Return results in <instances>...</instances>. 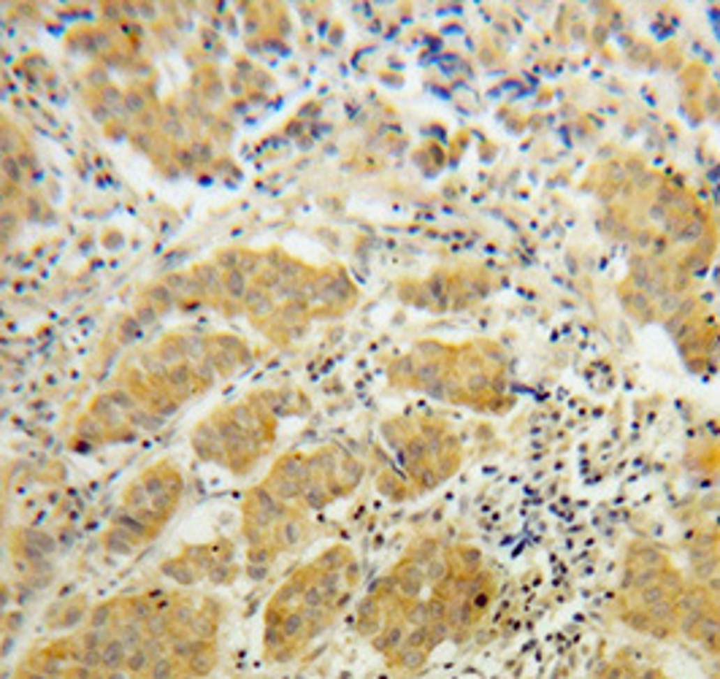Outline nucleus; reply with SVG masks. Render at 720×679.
<instances>
[{
	"label": "nucleus",
	"mask_w": 720,
	"mask_h": 679,
	"mask_svg": "<svg viewBox=\"0 0 720 679\" xmlns=\"http://www.w3.org/2000/svg\"><path fill=\"white\" fill-rule=\"evenodd\" d=\"M303 536H306V520L290 509L285 520H279L273 525V531L269 536V547L273 552H287V549H293V547L303 542Z\"/></svg>",
	"instance_id": "1"
},
{
	"label": "nucleus",
	"mask_w": 720,
	"mask_h": 679,
	"mask_svg": "<svg viewBox=\"0 0 720 679\" xmlns=\"http://www.w3.org/2000/svg\"><path fill=\"white\" fill-rule=\"evenodd\" d=\"M193 452L198 455L201 460H209V463H220V466H227V452L223 447V438L214 428L211 420L201 422L195 433H193Z\"/></svg>",
	"instance_id": "2"
},
{
	"label": "nucleus",
	"mask_w": 720,
	"mask_h": 679,
	"mask_svg": "<svg viewBox=\"0 0 720 679\" xmlns=\"http://www.w3.org/2000/svg\"><path fill=\"white\" fill-rule=\"evenodd\" d=\"M190 273H193V279H195V284L201 290V298L220 306L223 298H225V293H223V271L214 263H198Z\"/></svg>",
	"instance_id": "3"
},
{
	"label": "nucleus",
	"mask_w": 720,
	"mask_h": 679,
	"mask_svg": "<svg viewBox=\"0 0 720 679\" xmlns=\"http://www.w3.org/2000/svg\"><path fill=\"white\" fill-rule=\"evenodd\" d=\"M163 382H165V390H168L177 401H184V398L193 395L195 390H203L201 382H198L195 374H193V365H190V363H181V365L168 368Z\"/></svg>",
	"instance_id": "4"
},
{
	"label": "nucleus",
	"mask_w": 720,
	"mask_h": 679,
	"mask_svg": "<svg viewBox=\"0 0 720 679\" xmlns=\"http://www.w3.org/2000/svg\"><path fill=\"white\" fill-rule=\"evenodd\" d=\"M406 634H409V628H406L404 620L384 623L382 634L371 639V647H374L377 653H382L384 657H393L406 644Z\"/></svg>",
	"instance_id": "5"
},
{
	"label": "nucleus",
	"mask_w": 720,
	"mask_h": 679,
	"mask_svg": "<svg viewBox=\"0 0 720 679\" xmlns=\"http://www.w3.org/2000/svg\"><path fill=\"white\" fill-rule=\"evenodd\" d=\"M626 566H633V568H642V566L663 568V566H669V555H666L661 547H655V544L636 542V544H631L629 555H626Z\"/></svg>",
	"instance_id": "6"
},
{
	"label": "nucleus",
	"mask_w": 720,
	"mask_h": 679,
	"mask_svg": "<svg viewBox=\"0 0 720 679\" xmlns=\"http://www.w3.org/2000/svg\"><path fill=\"white\" fill-rule=\"evenodd\" d=\"M271 474L306 485V482H309V455H298V452L285 455L282 460H276V466L271 468Z\"/></svg>",
	"instance_id": "7"
},
{
	"label": "nucleus",
	"mask_w": 720,
	"mask_h": 679,
	"mask_svg": "<svg viewBox=\"0 0 720 679\" xmlns=\"http://www.w3.org/2000/svg\"><path fill=\"white\" fill-rule=\"evenodd\" d=\"M112 525L114 528H119V531H125V533H128L130 539H135L138 544H144L147 539H152V536H155V531L141 520L135 512H130V509H119V512L112 517Z\"/></svg>",
	"instance_id": "8"
},
{
	"label": "nucleus",
	"mask_w": 720,
	"mask_h": 679,
	"mask_svg": "<svg viewBox=\"0 0 720 679\" xmlns=\"http://www.w3.org/2000/svg\"><path fill=\"white\" fill-rule=\"evenodd\" d=\"M160 571L171 579V582H177V585H181V588H193L198 579H201V574L195 571V566L184 558V555H177V558H171V560H165L163 566H160Z\"/></svg>",
	"instance_id": "9"
},
{
	"label": "nucleus",
	"mask_w": 720,
	"mask_h": 679,
	"mask_svg": "<svg viewBox=\"0 0 720 679\" xmlns=\"http://www.w3.org/2000/svg\"><path fill=\"white\" fill-rule=\"evenodd\" d=\"M244 306H247V312L255 319H266V317H273V314H276V300L271 298L269 290H263V287H257V284H249V293H247V298H244Z\"/></svg>",
	"instance_id": "10"
},
{
	"label": "nucleus",
	"mask_w": 720,
	"mask_h": 679,
	"mask_svg": "<svg viewBox=\"0 0 720 679\" xmlns=\"http://www.w3.org/2000/svg\"><path fill=\"white\" fill-rule=\"evenodd\" d=\"M263 485L273 493V498L282 501V503H298V501H301V490H303V485H301V482H293V479H282V476H276V474H269V479H266Z\"/></svg>",
	"instance_id": "11"
},
{
	"label": "nucleus",
	"mask_w": 720,
	"mask_h": 679,
	"mask_svg": "<svg viewBox=\"0 0 720 679\" xmlns=\"http://www.w3.org/2000/svg\"><path fill=\"white\" fill-rule=\"evenodd\" d=\"M223 293H225V300L236 303V306H244V298L249 293V276L239 271H225L223 273Z\"/></svg>",
	"instance_id": "12"
},
{
	"label": "nucleus",
	"mask_w": 720,
	"mask_h": 679,
	"mask_svg": "<svg viewBox=\"0 0 720 679\" xmlns=\"http://www.w3.org/2000/svg\"><path fill=\"white\" fill-rule=\"evenodd\" d=\"M114 636H117L128 650L141 647V644H144V639H147L144 625H141V623H135V620H130V617H122V614H119V620L114 623Z\"/></svg>",
	"instance_id": "13"
},
{
	"label": "nucleus",
	"mask_w": 720,
	"mask_h": 679,
	"mask_svg": "<svg viewBox=\"0 0 720 679\" xmlns=\"http://www.w3.org/2000/svg\"><path fill=\"white\" fill-rule=\"evenodd\" d=\"M282 634H285V639H287L290 644H298V647H301V641H306V614H303L301 606L285 611Z\"/></svg>",
	"instance_id": "14"
},
{
	"label": "nucleus",
	"mask_w": 720,
	"mask_h": 679,
	"mask_svg": "<svg viewBox=\"0 0 720 679\" xmlns=\"http://www.w3.org/2000/svg\"><path fill=\"white\" fill-rule=\"evenodd\" d=\"M125 657H128V647L112 634L106 639V644L100 647V666H103V671L125 669Z\"/></svg>",
	"instance_id": "15"
},
{
	"label": "nucleus",
	"mask_w": 720,
	"mask_h": 679,
	"mask_svg": "<svg viewBox=\"0 0 720 679\" xmlns=\"http://www.w3.org/2000/svg\"><path fill=\"white\" fill-rule=\"evenodd\" d=\"M158 358L165 363V368H174L187 363V352H184V336H168L158 344Z\"/></svg>",
	"instance_id": "16"
},
{
	"label": "nucleus",
	"mask_w": 720,
	"mask_h": 679,
	"mask_svg": "<svg viewBox=\"0 0 720 679\" xmlns=\"http://www.w3.org/2000/svg\"><path fill=\"white\" fill-rule=\"evenodd\" d=\"M119 620L117 614V604H100V606H92L87 611V625L84 628H95V631H114V623Z\"/></svg>",
	"instance_id": "17"
},
{
	"label": "nucleus",
	"mask_w": 720,
	"mask_h": 679,
	"mask_svg": "<svg viewBox=\"0 0 720 679\" xmlns=\"http://www.w3.org/2000/svg\"><path fill=\"white\" fill-rule=\"evenodd\" d=\"M171 631L174 634H187L190 631V625H193V620L198 617V609L187 601V598H177V604H174V609H171Z\"/></svg>",
	"instance_id": "18"
},
{
	"label": "nucleus",
	"mask_w": 720,
	"mask_h": 679,
	"mask_svg": "<svg viewBox=\"0 0 720 679\" xmlns=\"http://www.w3.org/2000/svg\"><path fill=\"white\" fill-rule=\"evenodd\" d=\"M426 660H428V653L426 650H417V647H409V644H404L396 655L390 657V663L396 666V669H401V671H417V669H423L426 666Z\"/></svg>",
	"instance_id": "19"
},
{
	"label": "nucleus",
	"mask_w": 720,
	"mask_h": 679,
	"mask_svg": "<svg viewBox=\"0 0 720 679\" xmlns=\"http://www.w3.org/2000/svg\"><path fill=\"white\" fill-rule=\"evenodd\" d=\"M331 501H333V496H331V490H328L325 482H306L303 490H301V501H298V503H303L306 509H322V506H328Z\"/></svg>",
	"instance_id": "20"
},
{
	"label": "nucleus",
	"mask_w": 720,
	"mask_h": 679,
	"mask_svg": "<svg viewBox=\"0 0 720 679\" xmlns=\"http://www.w3.org/2000/svg\"><path fill=\"white\" fill-rule=\"evenodd\" d=\"M103 547H106V552H114V555H133L138 542L130 539L125 531H119V528H106V533H103Z\"/></svg>",
	"instance_id": "21"
},
{
	"label": "nucleus",
	"mask_w": 720,
	"mask_h": 679,
	"mask_svg": "<svg viewBox=\"0 0 720 679\" xmlns=\"http://www.w3.org/2000/svg\"><path fill=\"white\" fill-rule=\"evenodd\" d=\"M214 669H217V650L198 653V655H193L187 663H184V671H187V674H193L195 679L211 677V674H214Z\"/></svg>",
	"instance_id": "22"
},
{
	"label": "nucleus",
	"mask_w": 720,
	"mask_h": 679,
	"mask_svg": "<svg viewBox=\"0 0 720 679\" xmlns=\"http://www.w3.org/2000/svg\"><path fill=\"white\" fill-rule=\"evenodd\" d=\"M350 560H352V555H350L347 547H331L315 560V568H320V571H344L350 566Z\"/></svg>",
	"instance_id": "23"
},
{
	"label": "nucleus",
	"mask_w": 720,
	"mask_h": 679,
	"mask_svg": "<svg viewBox=\"0 0 720 679\" xmlns=\"http://www.w3.org/2000/svg\"><path fill=\"white\" fill-rule=\"evenodd\" d=\"M82 436H84V441L100 444V441L109 438V428H106L100 420H95L92 414H84V417L76 422V438H82Z\"/></svg>",
	"instance_id": "24"
},
{
	"label": "nucleus",
	"mask_w": 720,
	"mask_h": 679,
	"mask_svg": "<svg viewBox=\"0 0 720 679\" xmlns=\"http://www.w3.org/2000/svg\"><path fill=\"white\" fill-rule=\"evenodd\" d=\"M155 614V604L147 598V595H133V598H128L125 604H122V617H130L135 623H147L149 617Z\"/></svg>",
	"instance_id": "25"
},
{
	"label": "nucleus",
	"mask_w": 720,
	"mask_h": 679,
	"mask_svg": "<svg viewBox=\"0 0 720 679\" xmlns=\"http://www.w3.org/2000/svg\"><path fill=\"white\" fill-rule=\"evenodd\" d=\"M217 623H220V620H214V617H209V614L198 611V617L193 620V625H190L187 636H193V639H198V641H209V644H214V641H217V631H220V625H217Z\"/></svg>",
	"instance_id": "26"
},
{
	"label": "nucleus",
	"mask_w": 720,
	"mask_h": 679,
	"mask_svg": "<svg viewBox=\"0 0 720 679\" xmlns=\"http://www.w3.org/2000/svg\"><path fill=\"white\" fill-rule=\"evenodd\" d=\"M181 666L179 660H174L171 655H160L152 660V666H149V671H147V679H177L181 674Z\"/></svg>",
	"instance_id": "27"
},
{
	"label": "nucleus",
	"mask_w": 720,
	"mask_h": 679,
	"mask_svg": "<svg viewBox=\"0 0 720 679\" xmlns=\"http://www.w3.org/2000/svg\"><path fill=\"white\" fill-rule=\"evenodd\" d=\"M152 660H155V657L149 655V653L144 650V644H141V647H135V650H128V657H125V671H128L130 677H147V671H149Z\"/></svg>",
	"instance_id": "28"
},
{
	"label": "nucleus",
	"mask_w": 720,
	"mask_h": 679,
	"mask_svg": "<svg viewBox=\"0 0 720 679\" xmlns=\"http://www.w3.org/2000/svg\"><path fill=\"white\" fill-rule=\"evenodd\" d=\"M168 655L174 657V660H179L181 666L190 660V657L195 655V650H193V636L187 634H168Z\"/></svg>",
	"instance_id": "29"
},
{
	"label": "nucleus",
	"mask_w": 720,
	"mask_h": 679,
	"mask_svg": "<svg viewBox=\"0 0 720 679\" xmlns=\"http://www.w3.org/2000/svg\"><path fill=\"white\" fill-rule=\"evenodd\" d=\"M144 300L147 303H152L155 309H158L160 314H165L168 309H174L177 306V300H174V295H171V290L163 284V282H158V284H152V287H147V295H144Z\"/></svg>",
	"instance_id": "30"
},
{
	"label": "nucleus",
	"mask_w": 720,
	"mask_h": 679,
	"mask_svg": "<svg viewBox=\"0 0 720 679\" xmlns=\"http://www.w3.org/2000/svg\"><path fill=\"white\" fill-rule=\"evenodd\" d=\"M620 617H623V623L633 628L636 634H650V628H653V620H650V614L645 609H639V606H623L620 609Z\"/></svg>",
	"instance_id": "31"
},
{
	"label": "nucleus",
	"mask_w": 720,
	"mask_h": 679,
	"mask_svg": "<svg viewBox=\"0 0 720 679\" xmlns=\"http://www.w3.org/2000/svg\"><path fill=\"white\" fill-rule=\"evenodd\" d=\"M149 493H147V487L141 485V479L133 482V485H128V490L122 493V509H130V512H138V509H144V506H149Z\"/></svg>",
	"instance_id": "32"
},
{
	"label": "nucleus",
	"mask_w": 720,
	"mask_h": 679,
	"mask_svg": "<svg viewBox=\"0 0 720 679\" xmlns=\"http://www.w3.org/2000/svg\"><path fill=\"white\" fill-rule=\"evenodd\" d=\"M147 106H149L147 92H141V90L122 92V112L128 114V116H144V114H147Z\"/></svg>",
	"instance_id": "33"
},
{
	"label": "nucleus",
	"mask_w": 720,
	"mask_h": 679,
	"mask_svg": "<svg viewBox=\"0 0 720 679\" xmlns=\"http://www.w3.org/2000/svg\"><path fill=\"white\" fill-rule=\"evenodd\" d=\"M128 425L138 430H155L163 425V417H158L149 406H138L133 414L128 417Z\"/></svg>",
	"instance_id": "34"
},
{
	"label": "nucleus",
	"mask_w": 720,
	"mask_h": 679,
	"mask_svg": "<svg viewBox=\"0 0 720 679\" xmlns=\"http://www.w3.org/2000/svg\"><path fill=\"white\" fill-rule=\"evenodd\" d=\"M214 585H230L236 577H239V568L233 560H214V566L209 568V574H206Z\"/></svg>",
	"instance_id": "35"
},
{
	"label": "nucleus",
	"mask_w": 720,
	"mask_h": 679,
	"mask_svg": "<svg viewBox=\"0 0 720 679\" xmlns=\"http://www.w3.org/2000/svg\"><path fill=\"white\" fill-rule=\"evenodd\" d=\"M112 634L114 631H95V628H84V631H79L73 639H76V644H79L82 650H100V647L106 644V639H109Z\"/></svg>",
	"instance_id": "36"
},
{
	"label": "nucleus",
	"mask_w": 720,
	"mask_h": 679,
	"mask_svg": "<svg viewBox=\"0 0 720 679\" xmlns=\"http://www.w3.org/2000/svg\"><path fill=\"white\" fill-rule=\"evenodd\" d=\"M144 634L152 636V639H168V634H171V617L155 611V614L144 623Z\"/></svg>",
	"instance_id": "37"
},
{
	"label": "nucleus",
	"mask_w": 720,
	"mask_h": 679,
	"mask_svg": "<svg viewBox=\"0 0 720 679\" xmlns=\"http://www.w3.org/2000/svg\"><path fill=\"white\" fill-rule=\"evenodd\" d=\"M285 644H287V639L282 634V628L279 625H266V631H263V650H266V655H273Z\"/></svg>",
	"instance_id": "38"
},
{
	"label": "nucleus",
	"mask_w": 720,
	"mask_h": 679,
	"mask_svg": "<svg viewBox=\"0 0 720 679\" xmlns=\"http://www.w3.org/2000/svg\"><path fill=\"white\" fill-rule=\"evenodd\" d=\"M66 611V617L57 623V628H76L79 623H84L87 620V609L82 606V604H70V606H63Z\"/></svg>",
	"instance_id": "39"
},
{
	"label": "nucleus",
	"mask_w": 720,
	"mask_h": 679,
	"mask_svg": "<svg viewBox=\"0 0 720 679\" xmlns=\"http://www.w3.org/2000/svg\"><path fill=\"white\" fill-rule=\"evenodd\" d=\"M133 317L138 319V325L141 328H149V325H155L158 322V317H160V312L152 306V303H147V300H141L138 306H135V312H133Z\"/></svg>",
	"instance_id": "40"
},
{
	"label": "nucleus",
	"mask_w": 720,
	"mask_h": 679,
	"mask_svg": "<svg viewBox=\"0 0 720 679\" xmlns=\"http://www.w3.org/2000/svg\"><path fill=\"white\" fill-rule=\"evenodd\" d=\"M636 674V669H631L626 663H620V660H615V663H609L607 669L599 674V679H631Z\"/></svg>",
	"instance_id": "41"
},
{
	"label": "nucleus",
	"mask_w": 720,
	"mask_h": 679,
	"mask_svg": "<svg viewBox=\"0 0 720 679\" xmlns=\"http://www.w3.org/2000/svg\"><path fill=\"white\" fill-rule=\"evenodd\" d=\"M144 333V328L138 325V319L130 314V317H125L122 319V325H119V339L125 341V344H130V341H135L138 336Z\"/></svg>",
	"instance_id": "42"
},
{
	"label": "nucleus",
	"mask_w": 720,
	"mask_h": 679,
	"mask_svg": "<svg viewBox=\"0 0 720 679\" xmlns=\"http://www.w3.org/2000/svg\"><path fill=\"white\" fill-rule=\"evenodd\" d=\"M0 174L6 176V181H11V184H17V181L24 176L22 165L17 162V158H3V162H0Z\"/></svg>",
	"instance_id": "43"
},
{
	"label": "nucleus",
	"mask_w": 720,
	"mask_h": 679,
	"mask_svg": "<svg viewBox=\"0 0 720 679\" xmlns=\"http://www.w3.org/2000/svg\"><path fill=\"white\" fill-rule=\"evenodd\" d=\"M190 149H193L195 162H211V160H214V146H211L209 141H193Z\"/></svg>",
	"instance_id": "44"
},
{
	"label": "nucleus",
	"mask_w": 720,
	"mask_h": 679,
	"mask_svg": "<svg viewBox=\"0 0 720 679\" xmlns=\"http://www.w3.org/2000/svg\"><path fill=\"white\" fill-rule=\"evenodd\" d=\"M100 103H103L109 112H122V92L114 90V87H106L103 95H100Z\"/></svg>",
	"instance_id": "45"
},
{
	"label": "nucleus",
	"mask_w": 720,
	"mask_h": 679,
	"mask_svg": "<svg viewBox=\"0 0 720 679\" xmlns=\"http://www.w3.org/2000/svg\"><path fill=\"white\" fill-rule=\"evenodd\" d=\"M174 160L179 162L184 171H190V168H195L198 162H195V158H193V149H190V144L187 146H177L174 149Z\"/></svg>",
	"instance_id": "46"
},
{
	"label": "nucleus",
	"mask_w": 720,
	"mask_h": 679,
	"mask_svg": "<svg viewBox=\"0 0 720 679\" xmlns=\"http://www.w3.org/2000/svg\"><path fill=\"white\" fill-rule=\"evenodd\" d=\"M79 666H87L92 671H103V666H100V650H82Z\"/></svg>",
	"instance_id": "47"
},
{
	"label": "nucleus",
	"mask_w": 720,
	"mask_h": 679,
	"mask_svg": "<svg viewBox=\"0 0 720 679\" xmlns=\"http://www.w3.org/2000/svg\"><path fill=\"white\" fill-rule=\"evenodd\" d=\"M298 650H301L298 644H290V641H287L285 647H279V650H276L273 655H269V657H271V660H276V663H290V660L298 655Z\"/></svg>",
	"instance_id": "48"
},
{
	"label": "nucleus",
	"mask_w": 720,
	"mask_h": 679,
	"mask_svg": "<svg viewBox=\"0 0 720 679\" xmlns=\"http://www.w3.org/2000/svg\"><path fill=\"white\" fill-rule=\"evenodd\" d=\"M95 677H98V671H92L87 666H79V663L68 666V671H66V679H95Z\"/></svg>",
	"instance_id": "49"
},
{
	"label": "nucleus",
	"mask_w": 720,
	"mask_h": 679,
	"mask_svg": "<svg viewBox=\"0 0 720 679\" xmlns=\"http://www.w3.org/2000/svg\"><path fill=\"white\" fill-rule=\"evenodd\" d=\"M17 225H20V217H17V211H11V208H3V211H0V230L11 233V230H14Z\"/></svg>",
	"instance_id": "50"
},
{
	"label": "nucleus",
	"mask_w": 720,
	"mask_h": 679,
	"mask_svg": "<svg viewBox=\"0 0 720 679\" xmlns=\"http://www.w3.org/2000/svg\"><path fill=\"white\" fill-rule=\"evenodd\" d=\"M269 568L271 566H260V563H247V577L252 582H260V579H266L269 577Z\"/></svg>",
	"instance_id": "51"
},
{
	"label": "nucleus",
	"mask_w": 720,
	"mask_h": 679,
	"mask_svg": "<svg viewBox=\"0 0 720 679\" xmlns=\"http://www.w3.org/2000/svg\"><path fill=\"white\" fill-rule=\"evenodd\" d=\"M707 653H715V655H720V636H710V639H701L698 641Z\"/></svg>",
	"instance_id": "52"
},
{
	"label": "nucleus",
	"mask_w": 720,
	"mask_h": 679,
	"mask_svg": "<svg viewBox=\"0 0 720 679\" xmlns=\"http://www.w3.org/2000/svg\"><path fill=\"white\" fill-rule=\"evenodd\" d=\"M95 679H130V674L125 669H114V671H98Z\"/></svg>",
	"instance_id": "53"
},
{
	"label": "nucleus",
	"mask_w": 720,
	"mask_h": 679,
	"mask_svg": "<svg viewBox=\"0 0 720 679\" xmlns=\"http://www.w3.org/2000/svg\"><path fill=\"white\" fill-rule=\"evenodd\" d=\"M103 17H109V20H119V17H125V14H122V6H114V3L103 6Z\"/></svg>",
	"instance_id": "54"
},
{
	"label": "nucleus",
	"mask_w": 720,
	"mask_h": 679,
	"mask_svg": "<svg viewBox=\"0 0 720 679\" xmlns=\"http://www.w3.org/2000/svg\"><path fill=\"white\" fill-rule=\"evenodd\" d=\"M87 82H90V84H103V82H106V73H103V70H90Z\"/></svg>",
	"instance_id": "55"
},
{
	"label": "nucleus",
	"mask_w": 720,
	"mask_h": 679,
	"mask_svg": "<svg viewBox=\"0 0 720 679\" xmlns=\"http://www.w3.org/2000/svg\"><path fill=\"white\" fill-rule=\"evenodd\" d=\"M141 14H144V17H155V8H152V6H141Z\"/></svg>",
	"instance_id": "56"
},
{
	"label": "nucleus",
	"mask_w": 720,
	"mask_h": 679,
	"mask_svg": "<svg viewBox=\"0 0 720 679\" xmlns=\"http://www.w3.org/2000/svg\"><path fill=\"white\" fill-rule=\"evenodd\" d=\"M177 679H195V677H193V674H187V671H181V674H179Z\"/></svg>",
	"instance_id": "57"
},
{
	"label": "nucleus",
	"mask_w": 720,
	"mask_h": 679,
	"mask_svg": "<svg viewBox=\"0 0 720 679\" xmlns=\"http://www.w3.org/2000/svg\"><path fill=\"white\" fill-rule=\"evenodd\" d=\"M0 206H3V195H0Z\"/></svg>",
	"instance_id": "58"
},
{
	"label": "nucleus",
	"mask_w": 720,
	"mask_h": 679,
	"mask_svg": "<svg viewBox=\"0 0 720 679\" xmlns=\"http://www.w3.org/2000/svg\"><path fill=\"white\" fill-rule=\"evenodd\" d=\"M0 162H3V155H0Z\"/></svg>",
	"instance_id": "59"
},
{
	"label": "nucleus",
	"mask_w": 720,
	"mask_h": 679,
	"mask_svg": "<svg viewBox=\"0 0 720 679\" xmlns=\"http://www.w3.org/2000/svg\"><path fill=\"white\" fill-rule=\"evenodd\" d=\"M658 679H666V677H658Z\"/></svg>",
	"instance_id": "60"
}]
</instances>
